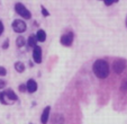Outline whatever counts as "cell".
<instances>
[{
  "label": "cell",
  "mask_w": 127,
  "mask_h": 124,
  "mask_svg": "<svg viewBox=\"0 0 127 124\" xmlns=\"http://www.w3.org/2000/svg\"><path fill=\"white\" fill-rule=\"evenodd\" d=\"M92 70H94V73L100 79H106L110 73V68H109V64L107 63V61L100 59L97 60L94 63Z\"/></svg>",
  "instance_id": "6da1fadb"
},
{
  "label": "cell",
  "mask_w": 127,
  "mask_h": 124,
  "mask_svg": "<svg viewBox=\"0 0 127 124\" xmlns=\"http://www.w3.org/2000/svg\"><path fill=\"white\" fill-rule=\"evenodd\" d=\"M15 10H16L17 14L19 15V16H22L23 18H25V19H31L32 18L31 11H29V10L27 9V8L25 7L23 3L17 2L16 5H15Z\"/></svg>",
  "instance_id": "7a4b0ae2"
},
{
  "label": "cell",
  "mask_w": 127,
  "mask_h": 124,
  "mask_svg": "<svg viewBox=\"0 0 127 124\" xmlns=\"http://www.w3.org/2000/svg\"><path fill=\"white\" fill-rule=\"evenodd\" d=\"M126 64H127L126 60H124V59H116L115 61H114V63H113V69H114V71H115L117 74H120L125 70Z\"/></svg>",
  "instance_id": "3957f363"
},
{
  "label": "cell",
  "mask_w": 127,
  "mask_h": 124,
  "mask_svg": "<svg viewBox=\"0 0 127 124\" xmlns=\"http://www.w3.org/2000/svg\"><path fill=\"white\" fill-rule=\"evenodd\" d=\"M27 26H26V23L22 19H15L12 22V29H14L16 33H24L26 31Z\"/></svg>",
  "instance_id": "277c9868"
},
{
  "label": "cell",
  "mask_w": 127,
  "mask_h": 124,
  "mask_svg": "<svg viewBox=\"0 0 127 124\" xmlns=\"http://www.w3.org/2000/svg\"><path fill=\"white\" fill-rule=\"evenodd\" d=\"M73 37H74V35L72 32L64 34V35L61 36V44L64 46H71L73 43Z\"/></svg>",
  "instance_id": "5b68a950"
},
{
  "label": "cell",
  "mask_w": 127,
  "mask_h": 124,
  "mask_svg": "<svg viewBox=\"0 0 127 124\" xmlns=\"http://www.w3.org/2000/svg\"><path fill=\"white\" fill-rule=\"evenodd\" d=\"M33 50V59L36 63H41L42 62V48L38 45L34 46Z\"/></svg>",
  "instance_id": "8992f818"
},
{
  "label": "cell",
  "mask_w": 127,
  "mask_h": 124,
  "mask_svg": "<svg viewBox=\"0 0 127 124\" xmlns=\"http://www.w3.org/2000/svg\"><path fill=\"white\" fill-rule=\"evenodd\" d=\"M37 90V84L34 79H29L26 84V91H28L29 94H33Z\"/></svg>",
  "instance_id": "52a82bcc"
},
{
  "label": "cell",
  "mask_w": 127,
  "mask_h": 124,
  "mask_svg": "<svg viewBox=\"0 0 127 124\" xmlns=\"http://www.w3.org/2000/svg\"><path fill=\"white\" fill-rule=\"evenodd\" d=\"M50 112H51V107L50 106H46V107L44 108L43 113H42V116H41V123L42 124H47L48 117H50Z\"/></svg>",
  "instance_id": "ba28073f"
},
{
  "label": "cell",
  "mask_w": 127,
  "mask_h": 124,
  "mask_svg": "<svg viewBox=\"0 0 127 124\" xmlns=\"http://www.w3.org/2000/svg\"><path fill=\"white\" fill-rule=\"evenodd\" d=\"M3 94H5V97L8 98L9 100H11V102L18 100V96L15 94V91L12 90V89H7V90L3 91Z\"/></svg>",
  "instance_id": "9c48e42d"
},
{
  "label": "cell",
  "mask_w": 127,
  "mask_h": 124,
  "mask_svg": "<svg viewBox=\"0 0 127 124\" xmlns=\"http://www.w3.org/2000/svg\"><path fill=\"white\" fill-rule=\"evenodd\" d=\"M65 119L61 114H55L52 117V123L51 124H64Z\"/></svg>",
  "instance_id": "30bf717a"
},
{
  "label": "cell",
  "mask_w": 127,
  "mask_h": 124,
  "mask_svg": "<svg viewBox=\"0 0 127 124\" xmlns=\"http://www.w3.org/2000/svg\"><path fill=\"white\" fill-rule=\"evenodd\" d=\"M35 36H36V40L38 41V42H44L46 40V33L43 29H38Z\"/></svg>",
  "instance_id": "8fae6325"
},
{
  "label": "cell",
  "mask_w": 127,
  "mask_h": 124,
  "mask_svg": "<svg viewBox=\"0 0 127 124\" xmlns=\"http://www.w3.org/2000/svg\"><path fill=\"white\" fill-rule=\"evenodd\" d=\"M37 45V40H36L35 35H31L28 37V41H27V46L29 48H34V46Z\"/></svg>",
  "instance_id": "7c38bea8"
},
{
  "label": "cell",
  "mask_w": 127,
  "mask_h": 124,
  "mask_svg": "<svg viewBox=\"0 0 127 124\" xmlns=\"http://www.w3.org/2000/svg\"><path fill=\"white\" fill-rule=\"evenodd\" d=\"M15 70H16L17 72L22 73V72L25 71V64L23 63V62H20V61H17L16 63H15Z\"/></svg>",
  "instance_id": "4fadbf2b"
},
{
  "label": "cell",
  "mask_w": 127,
  "mask_h": 124,
  "mask_svg": "<svg viewBox=\"0 0 127 124\" xmlns=\"http://www.w3.org/2000/svg\"><path fill=\"white\" fill-rule=\"evenodd\" d=\"M25 44H26V40H25L23 36H18V37L16 38V45L18 46V48H23Z\"/></svg>",
  "instance_id": "5bb4252c"
},
{
  "label": "cell",
  "mask_w": 127,
  "mask_h": 124,
  "mask_svg": "<svg viewBox=\"0 0 127 124\" xmlns=\"http://www.w3.org/2000/svg\"><path fill=\"white\" fill-rule=\"evenodd\" d=\"M118 1H119V0H103V2H105L106 6H111L113 3L118 2Z\"/></svg>",
  "instance_id": "9a60e30c"
},
{
  "label": "cell",
  "mask_w": 127,
  "mask_h": 124,
  "mask_svg": "<svg viewBox=\"0 0 127 124\" xmlns=\"http://www.w3.org/2000/svg\"><path fill=\"white\" fill-rule=\"evenodd\" d=\"M0 102L2 103V104H8L7 102H6V97H5V94H3V91H1V93H0Z\"/></svg>",
  "instance_id": "2e32d148"
},
{
  "label": "cell",
  "mask_w": 127,
  "mask_h": 124,
  "mask_svg": "<svg viewBox=\"0 0 127 124\" xmlns=\"http://www.w3.org/2000/svg\"><path fill=\"white\" fill-rule=\"evenodd\" d=\"M120 90L122 91H126L127 90V79L122 84V86H120Z\"/></svg>",
  "instance_id": "e0dca14e"
},
{
  "label": "cell",
  "mask_w": 127,
  "mask_h": 124,
  "mask_svg": "<svg viewBox=\"0 0 127 124\" xmlns=\"http://www.w3.org/2000/svg\"><path fill=\"white\" fill-rule=\"evenodd\" d=\"M42 14H43V16H45V17L50 16V12H48V10L45 9V7H43V6H42Z\"/></svg>",
  "instance_id": "ac0fdd59"
},
{
  "label": "cell",
  "mask_w": 127,
  "mask_h": 124,
  "mask_svg": "<svg viewBox=\"0 0 127 124\" xmlns=\"http://www.w3.org/2000/svg\"><path fill=\"white\" fill-rule=\"evenodd\" d=\"M7 74V70L5 67H0V76H6Z\"/></svg>",
  "instance_id": "d6986e66"
},
{
  "label": "cell",
  "mask_w": 127,
  "mask_h": 124,
  "mask_svg": "<svg viewBox=\"0 0 127 124\" xmlns=\"http://www.w3.org/2000/svg\"><path fill=\"white\" fill-rule=\"evenodd\" d=\"M5 86H6V81H5V80H1V79H0V89L5 88Z\"/></svg>",
  "instance_id": "ffe728a7"
},
{
  "label": "cell",
  "mask_w": 127,
  "mask_h": 124,
  "mask_svg": "<svg viewBox=\"0 0 127 124\" xmlns=\"http://www.w3.org/2000/svg\"><path fill=\"white\" fill-rule=\"evenodd\" d=\"M3 29H5V27H3V24H2V22L0 20V36H1V34L3 33Z\"/></svg>",
  "instance_id": "44dd1931"
},
{
  "label": "cell",
  "mask_w": 127,
  "mask_h": 124,
  "mask_svg": "<svg viewBox=\"0 0 127 124\" xmlns=\"http://www.w3.org/2000/svg\"><path fill=\"white\" fill-rule=\"evenodd\" d=\"M19 90L20 91H26V85H24V84L20 85V86H19Z\"/></svg>",
  "instance_id": "7402d4cb"
},
{
  "label": "cell",
  "mask_w": 127,
  "mask_h": 124,
  "mask_svg": "<svg viewBox=\"0 0 127 124\" xmlns=\"http://www.w3.org/2000/svg\"><path fill=\"white\" fill-rule=\"evenodd\" d=\"M8 44H9V41L6 40L5 43H3V45H2V48H3V49H7V48H8Z\"/></svg>",
  "instance_id": "603a6c76"
},
{
  "label": "cell",
  "mask_w": 127,
  "mask_h": 124,
  "mask_svg": "<svg viewBox=\"0 0 127 124\" xmlns=\"http://www.w3.org/2000/svg\"><path fill=\"white\" fill-rule=\"evenodd\" d=\"M126 27H127V17H126Z\"/></svg>",
  "instance_id": "cb8c5ba5"
},
{
  "label": "cell",
  "mask_w": 127,
  "mask_h": 124,
  "mask_svg": "<svg viewBox=\"0 0 127 124\" xmlns=\"http://www.w3.org/2000/svg\"><path fill=\"white\" fill-rule=\"evenodd\" d=\"M102 1H103V0H102Z\"/></svg>",
  "instance_id": "d4e9b609"
},
{
  "label": "cell",
  "mask_w": 127,
  "mask_h": 124,
  "mask_svg": "<svg viewBox=\"0 0 127 124\" xmlns=\"http://www.w3.org/2000/svg\"><path fill=\"white\" fill-rule=\"evenodd\" d=\"M31 124H32V123H31Z\"/></svg>",
  "instance_id": "484cf974"
}]
</instances>
